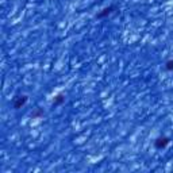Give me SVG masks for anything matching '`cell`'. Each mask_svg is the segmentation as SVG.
Here are the masks:
<instances>
[{
  "mask_svg": "<svg viewBox=\"0 0 173 173\" xmlns=\"http://www.w3.org/2000/svg\"><path fill=\"white\" fill-rule=\"evenodd\" d=\"M26 102H27V96H19L18 99L14 102V107L16 110L18 108H22V106H24Z\"/></svg>",
  "mask_w": 173,
  "mask_h": 173,
  "instance_id": "7a4b0ae2",
  "label": "cell"
},
{
  "mask_svg": "<svg viewBox=\"0 0 173 173\" xmlns=\"http://www.w3.org/2000/svg\"><path fill=\"white\" fill-rule=\"evenodd\" d=\"M169 138H166V137H160V138L157 139V141L154 142V146L157 149H165L166 146L169 145Z\"/></svg>",
  "mask_w": 173,
  "mask_h": 173,
  "instance_id": "6da1fadb",
  "label": "cell"
},
{
  "mask_svg": "<svg viewBox=\"0 0 173 173\" xmlns=\"http://www.w3.org/2000/svg\"><path fill=\"white\" fill-rule=\"evenodd\" d=\"M62 100H64V97L61 96V95H58V96H57V99L54 100V104H60L61 102H62Z\"/></svg>",
  "mask_w": 173,
  "mask_h": 173,
  "instance_id": "5b68a950",
  "label": "cell"
},
{
  "mask_svg": "<svg viewBox=\"0 0 173 173\" xmlns=\"http://www.w3.org/2000/svg\"><path fill=\"white\" fill-rule=\"evenodd\" d=\"M114 9H115V7H112V6L108 7V8H104L103 12H99V14H97V18H103V16H106V15H110Z\"/></svg>",
  "mask_w": 173,
  "mask_h": 173,
  "instance_id": "3957f363",
  "label": "cell"
},
{
  "mask_svg": "<svg viewBox=\"0 0 173 173\" xmlns=\"http://www.w3.org/2000/svg\"><path fill=\"white\" fill-rule=\"evenodd\" d=\"M166 70H173V60H169L168 62H166Z\"/></svg>",
  "mask_w": 173,
  "mask_h": 173,
  "instance_id": "277c9868",
  "label": "cell"
}]
</instances>
